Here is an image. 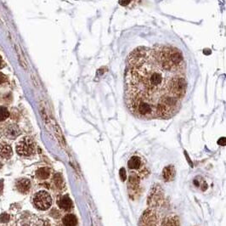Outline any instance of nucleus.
Returning <instances> with one entry per match:
<instances>
[{
  "instance_id": "f257e3e1",
  "label": "nucleus",
  "mask_w": 226,
  "mask_h": 226,
  "mask_svg": "<svg viewBox=\"0 0 226 226\" xmlns=\"http://www.w3.org/2000/svg\"><path fill=\"white\" fill-rule=\"evenodd\" d=\"M186 90V62L176 48L143 47L128 56L124 97L136 117L171 118L180 107Z\"/></svg>"
},
{
  "instance_id": "f03ea898",
  "label": "nucleus",
  "mask_w": 226,
  "mask_h": 226,
  "mask_svg": "<svg viewBox=\"0 0 226 226\" xmlns=\"http://www.w3.org/2000/svg\"><path fill=\"white\" fill-rule=\"evenodd\" d=\"M35 143L29 138L25 137L18 142L16 145V151L21 157H30L35 152Z\"/></svg>"
},
{
  "instance_id": "7ed1b4c3",
  "label": "nucleus",
  "mask_w": 226,
  "mask_h": 226,
  "mask_svg": "<svg viewBox=\"0 0 226 226\" xmlns=\"http://www.w3.org/2000/svg\"><path fill=\"white\" fill-rule=\"evenodd\" d=\"M33 202L37 209L44 211L50 208L52 204V197L47 191L41 190L34 195Z\"/></svg>"
},
{
  "instance_id": "20e7f679",
  "label": "nucleus",
  "mask_w": 226,
  "mask_h": 226,
  "mask_svg": "<svg viewBox=\"0 0 226 226\" xmlns=\"http://www.w3.org/2000/svg\"><path fill=\"white\" fill-rule=\"evenodd\" d=\"M4 134L7 138H9L10 140H13V139H15L16 137H18L21 134V130H20V128H19V127L17 125L10 124V125L5 128Z\"/></svg>"
},
{
  "instance_id": "39448f33",
  "label": "nucleus",
  "mask_w": 226,
  "mask_h": 226,
  "mask_svg": "<svg viewBox=\"0 0 226 226\" xmlns=\"http://www.w3.org/2000/svg\"><path fill=\"white\" fill-rule=\"evenodd\" d=\"M58 205L60 208L65 211H69L73 208V202L68 195L61 196L58 201Z\"/></svg>"
},
{
  "instance_id": "423d86ee",
  "label": "nucleus",
  "mask_w": 226,
  "mask_h": 226,
  "mask_svg": "<svg viewBox=\"0 0 226 226\" xmlns=\"http://www.w3.org/2000/svg\"><path fill=\"white\" fill-rule=\"evenodd\" d=\"M16 188L17 190L21 193H27L29 191L31 188V182L27 179H22L17 181L16 183Z\"/></svg>"
},
{
  "instance_id": "0eeeda50",
  "label": "nucleus",
  "mask_w": 226,
  "mask_h": 226,
  "mask_svg": "<svg viewBox=\"0 0 226 226\" xmlns=\"http://www.w3.org/2000/svg\"><path fill=\"white\" fill-rule=\"evenodd\" d=\"M13 154L11 146L6 143L0 144V157L2 158H9Z\"/></svg>"
},
{
  "instance_id": "6e6552de",
  "label": "nucleus",
  "mask_w": 226,
  "mask_h": 226,
  "mask_svg": "<svg viewBox=\"0 0 226 226\" xmlns=\"http://www.w3.org/2000/svg\"><path fill=\"white\" fill-rule=\"evenodd\" d=\"M163 176L165 181H171L175 176V169L172 165H169L163 169Z\"/></svg>"
},
{
  "instance_id": "1a4fd4ad",
  "label": "nucleus",
  "mask_w": 226,
  "mask_h": 226,
  "mask_svg": "<svg viewBox=\"0 0 226 226\" xmlns=\"http://www.w3.org/2000/svg\"><path fill=\"white\" fill-rule=\"evenodd\" d=\"M65 226H76L77 224V217L73 214H66L62 219Z\"/></svg>"
},
{
  "instance_id": "9d476101",
  "label": "nucleus",
  "mask_w": 226,
  "mask_h": 226,
  "mask_svg": "<svg viewBox=\"0 0 226 226\" xmlns=\"http://www.w3.org/2000/svg\"><path fill=\"white\" fill-rule=\"evenodd\" d=\"M162 226H180V223L177 216H170L163 220Z\"/></svg>"
},
{
  "instance_id": "9b49d317",
  "label": "nucleus",
  "mask_w": 226,
  "mask_h": 226,
  "mask_svg": "<svg viewBox=\"0 0 226 226\" xmlns=\"http://www.w3.org/2000/svg\"><path fill=\"white\" fill-rule=\"evenodd\" d=\"M140 165H141V161H140V159L138 157H133L129 159V161L128 163V166L132 170L139 169Z\"/></svg>"
},
{
  "instance_id": "f8f14e48",
  "label": "nucleus",
  "mask_w": 226,
  "mask_h": 226,
  "mask_svg": "<svg viewBox=\"0 0 226 226\" xmlns=\"http://www.w3.org/2000/svg\"><path fill=\"white\" fill-rule=\"evenodd\" d=\"M15 52H16V54H17L18 60H19V62H20V64H21V66H22L25 70H27V60H26L25 57H24V55H23L22 52H21V48H20L17 44L15 45Z\"/></svg>"
},
{
  "instance_id": "ddd939ff",
  "label": "nucleus",
  "mask_w": 226,
  "mask_h": 226,
  "mask_svg": "<svg viewBox=\"0 0 226 226\" xmlns=\"http://www.w3.org/2000/svg\"><path fill=\"white\" fill-rule=\"evenodd\" d=\"M36 174L39 179H47L50 175V169L48 167H41L37 171Z\"/></svg>"
},
{
  "instance_id": "4468645a",
  "label": "nucleus",
  "mask_w": 226,
  "mask_h": 226,
  "mask_svg": "<svg viewBox=\"0 0 226 226\" xmlns=\"http://www.w3.org/2000/svg\"><path fill=\"white\" fill-rule=\"evenodd\" d=\"M9 111L7 110V108L5 107H3V106H0V122L2 121H5V119L9 118Z\"/></svg>"
},
{
  "instance_id": "2eb2a0df",
  "label": "nucleus",
  "mask_w": 226,
  "mask_h": 226,
  "mask_svg": "<svg viewBox=\"0 0 226 226\" xmlns=\"http://www.w3.org/2000/svg\"><path fill=\"white\" fill-rule=\"evenodd\" d=\"M54 182L57 187H62L63 186V179L60 174H55L54 177Z\"/></svg>"
},
{
  "instance_id": "dca6fc26",
  "label": "nucleus",
  "mask_w": 226,
  "mask_h": 226,
  "mask_svg": "<svg viewBox=\"0 0 226 226\" xmlns=\"http://www.w3.org/2000/svg\"><path fill=\"white\" fill-rule=\"evenodd\" d=\"M129 184H130V186H132L134 188H135V187H138L139 186V184H140V179L135 176H130L129 177Z\"/></svg>"
},
{
  "instance_id": "f3484780",
  "label": "nucleus",
  "mask_w": 226,
  "mask_h": 226,
  "mask_svg": "<svg viewBox=\"0 0 226 226\" xmlns=\"http://www.w3.org/2000/svg\"><path fill=\"white\" fill-rule=\"evenodd\" d=\"M119 176H120V179H122V181H125L127 179V174H126V170L124 167H122L120 170H119Z\"/></svg>"
},
{
  "instance_id": "a211bd4d",
  "label": "nucleus",
  "mask_w": 226,
  "mask_h": 226,
  "mask_svg": "<svg viewBox=\"0 0 226 226\" xmlns=\"http://www.w3.org/2000/svg\"><path fill=\"white\" fill-rule=\"evenodd\" d=\"M218 144L219 145H222V146H224L226 144V139L224 137H222L219 140H218Z\"/></svg>"
},
{
  "instance_id": "6ab92c4d",
  "label": "nucleus",
  "mask_w": 226,
  "mask_h": 226,
  "mask_svg": "<svg viewBox=\"0 0 226 226\" xmlns=\"http://www.w3.org/2000/svg\"><path fill=\"white\" fill-rule=\"evenodd\" d=\"M6 77H5V75L3 74V73H0V83H3V82H5L6 81Z\"/></svg>"
},
{
  "instance_id": "aec40b11",
  "label": "nucleus",
  "mask_w": 226,
  "mask_h": 226,
  "mask_svg": "<svg viewBox=\"0 0 226 226\" xmlns=\"http://www.w3.org/2000/svg\"><path fill=\"white\" fill-rule=\"evenodd\" d=\"M0 66H1V57H0Z\"/></svg>"
},
{
  "instance_id": "412c9836",
  "label": "nucleus",
  "mask_w": 226,
  "mask_h": 226,
  "mask_svg": "<svg viewBox=\"0 0 226 226\" xmlns=\"http://www.w3.org/2000/svg\"><path fill=\"white\" fill-rule=\"evenodd\" d=\"M23 226H28V225H23Z\"/></svg>"
}]
</instances>
